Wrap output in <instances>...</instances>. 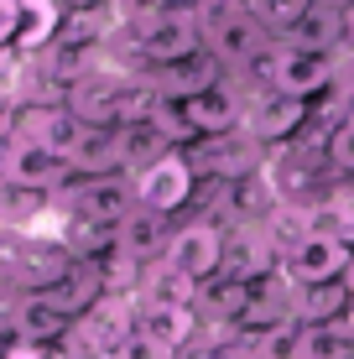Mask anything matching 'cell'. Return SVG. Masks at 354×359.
Segmentation results:
<instances>
[{
	"label": "cell",
	"instance_id": "25",
	"mask_svg": "<svg viewBox=\"0 0 354 359\" xmlns=\"http://www.w3.org/2000/svg\"><path fill=\"white\" fill-rule=\"evenodd\" d=\"M21 32V0H0V47H16Z\"/></svg>",
	"mask_w": 354,
	"mask_h": 359
},
{
	"label": "cell",
	"instance_id": "12",
	"mask_svg": "<svg viewBox=\"0 0 354 359\" xmlns=\"http://www.w3.org/2000/svg\"><path fill=\"white\" fill-rule=\"evenodd\" d=\"M250 292H255V281L224 276V271H219L214 281H203V292H198L203 328H235L240 318H245V307H250Z\"/></svg>",
	"mask_w": 354,
	"mask_h": 359
},
{
	"label": "cell",
	"instance_id": "30",
	"mask_svg": "<svg viewBox=\"0 0 354 359\" xmlns=\"http://www.w3.org/2000/svg\"><path fill=\"white\" fill-rule=\"evenodd\" d=\"M6 349H11V344H6V339H0V359H6Z\"/></svg>",
	"mask_w": 354,
	"mask_h": 359
},
{
	"label": "cell",
	"instance_id": "21",
	"mask_svg": "<svg viewBox=\"0 0 354 359\" xmlns=\"http://www.w3.org/2000/svg\"><path fill=\"white\" fill-rule=\"evenodd\" d=\"M308 6H313V0H245V11H250V16L261 21L271 36H282L297 16H308Z\"/></svg>",
	"mask_w": 354,
	"mask_h": 359
},
{
	"label": "cell",
	"instance_id": "3",
	"mask_svg": "<svg viewBox=\"0 0 354 359\" xmlns=\"http://www.w3.org/2000/svg\"><path fill=\"white\" fill-rule=\"evenodd\" d=\"M167 266L182 271V276H193L198 287L214 281L219 271H224V229H219L214 219H177V234H172V245H167Z\"/></svg>",
	"mask_w": 354,
	"mask_h": 359
},
{
	"label": "cell",
	"instance_id": "4",
	"mask_svg": "<svg viewBox=\"0 0 354 359\" xmlns=\"http://www.w3.org/2000/svg\"><path fill=\"white\" fill-rule=\"evenodd\" d=\"M308 126H313V99H292V94H261L245 115V135L266 151L292 146Z\"/></svg>",
	"mask_w": 354,
	"mask_h": 359
},
{
	"label": "cell",
	"instance_id": "13",
	"mask_svg": "<svg viewBox=\"0 0 354 359\" xmlns=\"http://www.w3.org/2000/svg\"><path fill=\"white\" fill-rule=\"evenodd\" d=\"M349 307H354V287H349V276H344V281L297 287V302H292V313H297L302 328H328V323H344Z\"/></svg>",
	"mask_w": 354,
	"mask_h": 359
},
{
	"label": "cell",
	"instance_id": "1",
	"mask_svg": "<svg viewBox=\"0 0 354 359\" xmlns=\"http://www.w3.org/2000/svg\"><path fill=\"white\" fill-rule=\"evenodd\" d=\"M57 203V214H79V219H94V224H109V229H120L130 214H136V177H79L73 188H63L53 198Z\"/></svg>",
	"mask_w": 354,
	"mask_h": 359
},
{
	"label": "cell",
	"instance_id": "23",
	"mask_svg": "<svg viewBox=\"0 0 354 359\" xmlns=\"http://www.w3.org/2000/svg\"><path fill=\"white\" fill-rule=\"evenodd\" d=\"M297 339H302V323H282L266 333L261 344V359H297Z\"/></svg>",
	"mask_w": 354,
	"mask_h": 359
},
{
	"label": "cell",
	"instance_id": "22",
	"mask_svg": "<svg viewBox=\"0 0 354 359\" xmlns=\"http://www.w3.org/2000/svg\"><path fill=\"white\" fill-rule=\"evenodd\" d=\"M328 167L339 177H354V120H339L334 135H328Z\"/></svg>",
	"mask_w": 354,
	"mask_h": 359
},
{
	"label": "cell",
	"instance_id": "20",
	"mask_svg": "<svg viewBox=\"0 0 354 359\" xmlns=\"http://www.w3.org/2000/svg\"><path fill=\"white\" fill-rule=\"evenodd\" d=\"M297 359H354V339H349L339 323H328V328H302Z\"/></svg>",
	"mask_w": 354,
	"mask_h": 359
},
{
	"label": "cell",
	"instance_id": "9",
	"mask_svg": "<svg viewBox=\"0 0 354 359\" xmlns=\"http://www.w3.org/2000/svg\"><path fill=\"white\" fill-rule=\"evenodd\" d=\"M172 234H177V219H167V214H156V208H141V203H136V214L115 229V240H120V250H125L130 261L156 266V261H167Z\"/></svg>",
	"mask_w": 354,
	"mask_h": 359
},
{
	"label": "cell",
	"instance_id": "15",
	"mask_svg": "<svg viewBox=\"0 0 354 359\" xmlns=\"http://www.w3.org/2000/svg\"><path fill=\"white\" fill-rule=\"evenodd\" d=\"M42 297H47V302H57V307H63V313L73 318V323H79V318H89L94 307H100L104 297H109V287H104L100 266H83V261H79V266H73L68 276L53 287V292H42Z\"/></svg>",
	"mask_w": 354,
	"mask_h": 359
},
{
	"label": "cell",
	"instance_id": "17",
	"mask_svg": "<svg viewBox=\"0 0 354 359\" xmlns=\"http://www.w3.org/2000/svg\"><path fill=\"white\" fill-rule=\"evenodd\" d=\"M141 333L156 339L162 349L182 354L203 333V318H198V307H141Z\"/></svg>",
	"mask_w": 354,
	"mask_h": 359
},
{
	"label": "cell",
	"instance_id": "6",
	"mask_svg": "<svg viewBox=\"0 0 354 359\" xmlns=\"http://www.w3.org/2000/svg\"><path fill=\"white\" fill-rule=\"evenodd\" d=\"M282 271V250H276L271 229L266 224H235L224 229V276H240V281H261Z\"/></svg>",
	"mask_w": 354,
	"mask_h": 359
},
{
	"label": "cell",
	"instance_id": "26",
	"mask_svg": "<svg viewBox=\"0 0 354 359\" xmlns=\"http://www.w3.org/2000/svg\"><path fill=\"white\" fill-rule=\"evenodd\" d=\"M16 151H21V130H16V126L6 120V126H0V177L11 172V162H16Z\"/></svg>",
	"mask_w": 354,
	"mask_h": 359
},
{
	"label": "cell",
	"instance_id": "10",
	"mask_svg": "<svg viewBox=\"0 0 354 359\" xmlns=\"http://www.w3.org/2000/svg\"><path fill=\"white\" fill-rule=\"evenodd\" d=\"M339 89V57H323V53H292L287 47V63H282V83L276 94H292V99H313L318 104L323 94Z\"/></svg>",
	"mask_w": 354,
	"mask_h": 359
},
{
	"label": "cell",
	"instance_id": "11",
	"mask_svg": "<svg viewBox=\"0 0 354 359\" xmlns=\"http://www.w3.org/2000/svg\"><path fill=\"white\" fill-rule=\"evenodd\" d=\"M73 333V318L57 302H47L42 292L21 297V313H16V344H36V349H63Z\"/></svg>",
	"mask_w": 354,
	"mask_h": 359
},
{
	"label": "cell",
	"instance_id": "29",
	"mask_svg": "<svg viewBox=\"0 0 354 359\" xmlns=\"http://www.w3.org/2000/svg\"><path fill=\"white\" fill-rule=\"evenodd\" d=\"M63 11H104V6H115V0H57Z\"/></svg>",
	"mask_w": 354,
	"mask_h": 359
},
{
	"label": "cell",
	"instance_id": "18",
	"mask_svg": "<svg viewBox=\"0 0 354 359\" xmlns=\"http://www.w3.org/2000/svg\"><path fill=\"white\" fill-rule=\"evenodd\" d=\"M198 281L172 271L167 261L146 266V281H141V307H198Z\"/></svg>",
	"mask_w": 354,
	"mask_h": 359
},
{
	"label": "cell",
	"instance_id": "16",
	"mask_svg": "<svg viewBox=\"0 0 354 359\" xmlns=\"http://www.w3.org/2000/svg\"><path fill=\"white\" fill-rule=\"evenodd\" d=\"M63 16L68 11L57 0H21V32H16V53L21 57H42L47 47L63 36Z\"/></svg>",
	"mask_w": 354,
	"mask_h": 359
},
{
	"label": "cell",
	"instance_id": "5",
	"mask_svg": "<svg viewBox=\"0 0 354 359\" xmlns=\"http://www.w3.org/2000/svg\"><path fill=\"white\" fill-rule=\"evenodd\" d=\"M354 266V245L334 240V234H308V240H297L287 250L282 271L297 287H318V281H344Z\"/></svg>",
	"mask_w": 354,
	"mask_h": 359
},
{
	"label": "cell",
	"instance_id": "19",
	"mask_svg": "<svg viewBox=\"0 0 354 359\" xmlns=\"http://www.w3.org/2000/svg\"><path fill=\"white\" fill-rule=\"evenodd\" d=\"M120 151H125V172H130V177H141L146 167H156L162 156H172L177 146L167 141L151 120H141V126H120Z\"/></svg>",
	"mask_w": 354,
	"mask_h": 359
},
{
	"label": "cell",
	"instance_id": "8",
	"mask_svg": "<svg viewBox=\"0 0 354 359\" xmlns=\"http://www.w3.org/2000/svg\"><path fill=\"white\" fill-rule=\"evenodd\" d=\"M224 79H229V68L219 63V57L209 53V47H203V53H193V57H182V63L151 68L156 94H162V99H177V104H188V99H198V94L219 89Z\"/></svg>",
	"mask_w": 354,
	"mask_h": 359
},
{
	"label": "cell",
	"instance_id": "31",
	"mask_svg": "<svg viewBox=\"0 0 354 359\" xmlns=\"http://www.w3.org/2000/svg\"><path fill=\"white\" fill-rule=\"evenodd\" d=\"M349 287H354V266H349Z\"/></svg>",
	"mask_w": 354,
	"mask_h": 359
},
{
	"label": "cell",
	"instance_id": "14",
	"mask_svg": "<svg viewBox=\"0 0 354 359\" xmlns=\"http://www.w3.org/2000/svg\"><path fill=\"white\" fill-rule=\"evenodd\" d=\"M57 240H63V250L73 255V261H83V266H100L104 255H115L120 250V240H115V229L109 224H94V219H79V214H57Z\"/></svg>",
	"mask_w": 354,
	"mask_h": 359
},
{
	"label": "cell",
	"instance_id": "2",
	"mask_svg": "<svg viewBox=\"0 0 354 359\" xmlns=\"http://www.w3.org/2000/svg\"><path fill=\"white\" fill-rule=\"evenodd\" d=\"M136 198H141V208L182 219L193 208V198H198V172H193V162L182 151H172V156H162L156 167H146L136 177Z\"/></svg>",
	"mask_w": 354,
	"mask_h": 359
},
{
	"label": "cell",
	"instance_id": "7",
	"mask_svg": "<svg viewBox=\"0 0 354 359\" xmlns=\"http://www.w3.org/2000/svg\"><path fill=\"white\" fill-rule=\"evenodd\" d=\"M266 42H271V32H266V27L250 16L245 6H240V11H229V16H219L214 27L203 32V47H209V53H214L229 73H240V68H245V63H250L255 53H261Z\"/></svg>",
	"mask_w": 354,
	"mask_h": 359
},
{
	"label": "cell",
	"instance_id": "28",
	"mask_svg": "<svg viewBox=\"0 0 354 359\" xmlns=\"http://www.w3.org/2000/svg\"><path fill=\"white\" fill-rule=\"evenodd\" d=\"M6 359H53V349H36V344H11Z\"/></svg>",
	"mask_w": 354,
	"mask_h": 359
},
{
	"label": "cell",
	"instance_id": "27",
	"mask_svg": "<svg viewBox=\"0 0 354 359\" xmlns=\"http://www.w3.org/2000/svg\"><path fill=\"white\" fill-rule=\"evenodd\" d=\"M177 359H224V354H219V344H214V333H209V328H203V333H198V339H193V344H188V349H182V354H177Z\"/></svg>",
	"mask_w": 354,
	"mask_h": 359
},
{
	"label": "cell",
	"instance_id": "24",
	"mask_svg": "<svg viewBox=\"0 0 354 359\" xmlns=\"http://www.w3.org/2000/svg\"><path fill=\"white\" fill-rule=\"evenodd\" d=\"M115 359H177L172 349H162L156 339H146V333H136V339H125L115 349Z\"/></svg>",
	"mask_w": 354,
	"mask_h": 359
}]
</instances>
